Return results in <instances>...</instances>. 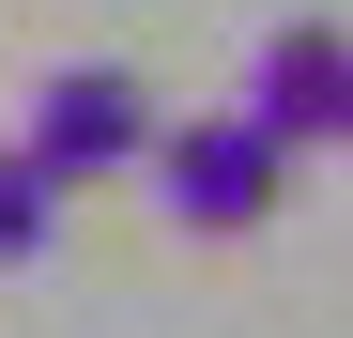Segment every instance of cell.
<instances>
[{
    "label": "cell",
    "mask_w": 353,
    "mask_h": 338,
    "mask_svg": "<svg viewBox=\"0 0 353 338\" xmlns=\"http://www.w3.org/2000/svg\"><path fill=\"white\" fill-rule=\"evenodd\" d=\"M246 108L307 154V139H338L353 123V31H323V16H292V31H261V62H246Z\"/></svg>",
    "instance_id": "3"
},
{
    "label": "cell",
    "mask_w": 353,
    "mask_h": 338,
    "mask_svg": "<svg viewBox=\"0 0 353 338\" xmlns=\"http://www.w3.org/2000/svg\"><path fill=\"white\" fill-rule=\"evenodd\" d=\"M338 139H353V123H338Z\"/></svg>",
    "instance_id": "5"
},
{
    "label": "cell",
    "mask_w": 353,
    "mask_h": 338,
    "mask_svg": "<svg viewBox=\"0 0 353 338\" xmlns=\"http://www.w3.org/2000/svg\"><path fill=\"white\" fill-rule=\"evenodd\" d=\"M154 200L185 215V231H261L276 185H292V139L261 123V108H200V123H154Z\"/></svg>",
    "instance_id": "1"
},
{
    "label": "cell",
    "mask_w": 353,
    "mask_h": 338,
    "mask_svg": "<svg viewBox=\"0 0 353 338\" xmlns=\"http://www.w3.org/2000/svg\"><path fill=\"white\" fill-rule=\"evenodd\" d=\"M16 139L62 169V185H108V169H139V154H154V92H139L123 62H46Z\"/></svg>",
    "instance_id": "2"
},
{
    "label": "cell",
    "mask_w": 353,
    "mask_h": 338,
    "mask_svg": "<svg viewBox=\"0 0 353 338\" xmlns=\"http://www.w3.org/2000/svg\"><path fill=\"white\" fill-rule=\"evenodd\" d=\"M62 169H46L31 139H0V277H16V261H46V246H62Z\"/></svg>",
    "instance_id": "4"
}]
</instances>
